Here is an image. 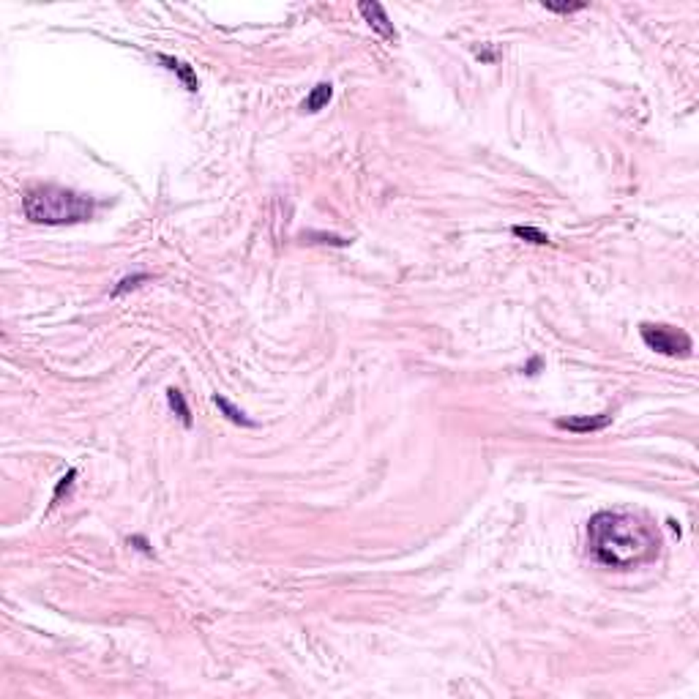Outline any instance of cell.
I'll list each match as a JSON object with an SVG mask.
<instances>
[{"label":"cell","instance_id":"277c9868","mask_svg":"<svg viewBox=\"0 0 699 699\" xmlns=\"http://www.w3.org/2000/svg\"><path fill=\"white\" fill-rule=\"evenodd\" d=\"M358 11L364 14V19L372 25V30L377 33V36H383L385 41H396L399 38V33H396V27H394V22L388 19V14H385V8L380 5V3H358Z\"/></svg>","mask_w":699,"mask_h":699},{"label":"cell","instance_id":"52a82bcc","mask_svg":"<svg viewBox=\"0 0 699 699\" xmlns=\"http://www.w3.org/2000/svg\"><path fill=\"white\" fill-rule=\"evenodd\" d=\"M159 60H162L170 71H175V74L183 79V85H186L189 93H197V77H194L192 66H186V63H181V60H175V58H167V55H159Z\"/></svg>","mask_w":699,"mask_h":699},{"label":"cell","instance_id":"5b68a950","mask_svg":"<svg viewBox=\"0 0 699 699\" xmlns=\"http://www.w3.org/2000/svg\"><path fill=\"white\" fill-rule=\"evenodd\" d=\"M612 413H601V416H571V418H557V429H568L574 435H587V432H601L604 427H609Z\"/></svg>","mask_w":699,"mask_h":699},{"label":"cell","instance_id":"5bb4252c","mask_svg":"<svg viewBox=\"0 0 699 699\" xmlns=\"http://www.w3.org/2000/svg\"><path fill=\"white\" fill-rule=\"evenodd\" d=\"M538 366H541V361H538V358H533V361L527 364V369H524V372H527V374H535V369H538Z\"/></svg>","mask_w":699,"mask_h":699},{"label":"cell","instance_id":"8992f818","mask_svg":"<svg viewBox=\"0 0 699 699\" xmlns=\"http://www.w3.org/2000/svg\"><path fill=\"white\" fill-rule=\"evenodd\" d=\"M331 96H333V85H331V82H320V85H314V90L306 96L303 110H306V112H320V110L331 101Z\"/></svg>","mask_w":699,"mask_h":699},{"label":"cell","instance_id":"3957f363","mask_svg":"<svg viewBox=\"0 0 699 699\" xmlns=\"http://www.w3.org/2000/svg\"><path fill=\"white\" fill-rule=\"evenodd\" d=\"M639 336H642V342L650 350H656L661 355H670V358H678V355L686 358L691 353V347H694V342H691V336L686 331H678V328H670V325H659V322H642L639 325Z\"/></svg>","mask_w":699,"mask_h":699},{"label":"cell","instance_id":"7c38bea8","mask_svg":"<svg viewBox=\"0 0 699 699\" xmlns=\"http://www.w3.org/2000/svg\"><path fill=\"white\" fill-rule=\"evenodd\" d=\"M544 8L555 14H571V11H582L585 3H544Z\"/></svg>","mask_w":699,"mask_h":699},{"label":"cell","instance_id":"8fae6325","mask_svg":"<svg viewBox=\"0 0 699 699\" xmlns=\"http://www.w3.org/2000/svg\"><path fill=\"white\" fill-rule=\"evenodd\" d=\"M140 281H148V273H134V276H126L115 290H112V295H123L126 290H131V287H137Z\"/></svg>","mask_w":699,"mask_h":699},{"label":"cell","instance_id":"9c48e42d","mask_svg":"<svg viewBox=\"0 0 699 699\" xmlns=\"http://www.w3.org/2000/svg\"><path fill=\"white\" fill-rule=\"evenodd\" d=\"M167 402H170V407L175 410V416L183 421V427H192L194 421H192V410H189V405H186V399H183V394L178 391V388H170L167 391Z\"/></svg>","mask_w":699,"mask_h":699},{"label":"cell","instance_id":"6da1fadb","mask_svg":"<svg viewBox=\"0 0 699 699\" xmlns=\"http://www.w3.org/2000/svg\"><path fill=\"white\" fill-rule=\"evenodd\" d=\"M587 552L607 568L628 571L659 557L661 535L639 513L598 511L587 522Z\"/></svg>","mask_w":699,"mask_h":699},{"label":"cell","instance_id":"4fadbf2b","mask_svg":"<svg viewBox=\"0 0 699 699\" xmlns=\"http://www.w3.org/2000/svg\"><path fill=\"white\" fill-rule=\"evenodd\" d=\"M129 544H137V549H142V552H148V555H151V549H148V541H145L142 535H134V538H129Z\"/></svg>","mask_w":699,"mask_h":699},{"label":"cell","instance_id":"30bf717a","mask_svg":"<svg viewBox=\"0 0 699 699\" xmlns=\"http://www.w3.org/2000/svg\"><path fill=\"white\" fill-rule=\"evenodd\" d=\"M511 233L516 235V238H522V240L538 243V246H544V243H552V240H549V235L541 233V230H535V227H522V225H516V227H511Z\"/></svg>","mask_w":699,"mask_h":699},{"label":"cell","instance_id":"7a4b0ae2","mask_svg":"<svg viewBox=\"0 0 699 699\" xmlns=\"http://www.w3.org/2000/svg\"><path fill=\"white\" fill-rule=\"evenodd\" d=\"M93 200L63 189V186H33L22 194V214L33 225H47V227H63V225H77L88 222L93 216Z\"/></svg>","mask_w":699,"mask_h":699},{"label":"cell","instance_id":"ba28073f","mask_svg":"<svg viewBox=\"0 0 699 699\" xmlns=\"http://www.w3.org/2000/svg\"><path fill=\"white\" fill-rule=\"evenodd\" d=\"M214 405H216V407H219V410H222V413H225L233 424H238V427H254V421H251V418H246V413H243V410H238L230 399H225V396H219V394H216V396H214Z\"/></svg>","mask_w":699,"mask_h":699}]
</instances>
